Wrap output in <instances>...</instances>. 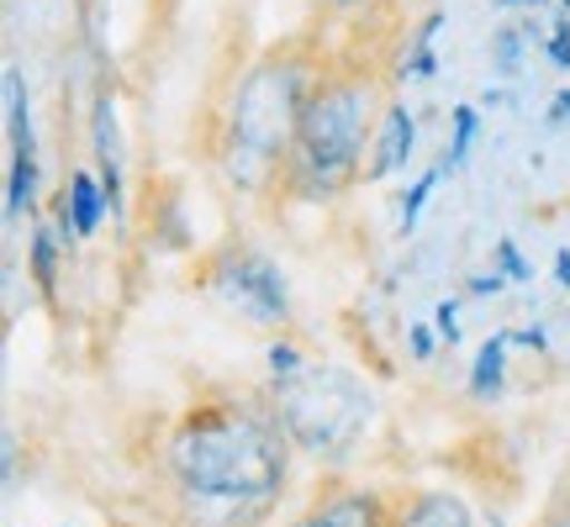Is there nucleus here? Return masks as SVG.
Here are the masks:
<instances>
[{"label": "nucleus", "instance_id": "obj_11", "mask_svg": "<svg viewBox=\"0 0 570 527\" xmlns=\"http://www.w3.org/2000/svg\"><path fill=\"white\" fill-rule=\"evenodd\" d=\"M6 132H11V148L38 153V142H32V106H27V84H21L17 63H6Z\"/></svg>", "mask_w": 570, "mask_h": 527}, {"label": "nucleus", "instance_id": "obj_16", "mask_svg": "<svg viewBox=\"0 0 570 527\" xmlns=\"http://www.w3.org/2000/svg\"><path fill=\"white\" fill-rule=\"evenodd\" d=\"M323 17H354V11H365L370 0H312Z\"/></svg>", "mask_w": 570, "mask_h": 527}, {"label": "nucleus", "instance_id": "obj_4", "mask_svg": "<svg viewBox=\"0 0 570 527\" xmlns=\"http://www.w3.org/2000/svg\"><path fill=\"white\" fill-rule=\"evenodd\" d=\"M269 406L291 432V444L317 465L348 459L375 422V396L365 390V380H354L338 365H296L275 375Z\"/></svg>", "mask_w": 570, "mask_h": 527}, {"label": "nucleus", "instance_id": "obj_14", "mask_svg": "<svg viewBox=\"0 0 570 527\" xmlns=\"http://www.w3.org/2000/svg\"><path fill=\"white\" fill-rule=\"evenodd\" d=\"M475 127H481V117H475V106H460V111H454V138H449V148H444V169H460V163L470 159V142H475Z\"/></svg>", "mask_w": 570, "mask_h": 527}, {"label": "nucleus", "instance_id": "obj_13", "mask_svg": "<svg viewBox=\"0 0 570 527\" xmlns=\"http://www.w3.org/2000/svg\"><path fill=\"white\" fill-rule=\"evenodd\" d=\"M508 344H512V332H497L487 348H481V359H475V396H487V390H497L502 386V354H508Z\"/></svg>", "mask_w": 570, "mask_h": 527}, {"label": "nucleus", "instance_id": "obj_12", "mask_svg": "<svg viewBox=\"0 0 570 527\" xmlns=\"http://www.w3.org/2000/svg\"><path fill=\"white\" fill-rule=\"evenodd\" d=\"M32 280H38L42 296H53V285H59V238H53V227L32 232Z\"/></svg>", "mask_w": 570, "mask_h": 527}, {"label": "nucleus", "instance_id": "obj_10", "mask_svg": "<svg viewBox=\"0 0 570 527\" xmlns=\"http://www.w3.org/2000/svg\"><path fill=\"white\" fill-rule=\"evenodd\" d=\"M38 206V153L11 148V175H6V217H21Z\"/></svg>", "mask_w": 570, "mask_h": 527}, {"label": "nucleus", "instance_id": "obj_15", "mask_svg": "<svg viewBox=\"0 0 570 527\" xmlns=\"http://www.w3.org/2000/svg\"><path fill=\"white\" fill-rule=\"evenodd\" d=\"M449 169L439 163V169H428V175H417V185H412L407 196H402V232H412L417 227V217H423V206H428V196H433V185L444 180Z\"/></svg>", "mask_w": 570, "mask_h": 527}, {"label": "nucleus", "instance_id": "obj_3", "mask_svg": "<svg viewBox=\"0 0 570 527\" xmlns=\"http://www.w3.org/2000/svg\"><path fill=\"white\" fill-rule=\"evenodd\" d=\"M327 48L317 32H296L265 48L259 59L244 69V80L233 90V101L223 111V148L217 163L233 190L244 196H269L281 185L285 153L296 142V122L302 106L312 96V84L323 74Z\"/></svg>", "mask_w": 570, "mask_h": 527}, {"label": "nucleus", "instance_id": "obj_8", "mask_svg": "<svg viewBox=\"0 0 570 527\" xmlns=\"http://www.w3.org/2000/svg\"><path fill=\"white\" fill-rule=\"evenodd\" d=\"M111 211V196H106L101 175L90 169H75L63 180V201H59V232L63 238H96L101 232V217Z\"/></svg>", "mask_w": 570, "mask_h": 527}, {"label": "nucleus", "instance_id": "obj_17", "mask_svg": "<svg viewBox=\"0 0 570 527\" xmlns=\"http://www.w3.org/2000/svg\"><path fill=\"white\" fill-rule=\"evenodd\" d=\"M497 259H502V269H508V275H518V280L529 275V264L518 259V248H512V243H502V248H497Z\"/></svg>", "mask_w": 570, "mask_h": 527}, {"label": "nucleus", "instance_id": "obj_6", "mask_svg": "<svg viewBox=\"0 0 570 527\" xmlns=\"http://www.w3.org/2000/svg\"><path fill=\"white\" fill-rule=\"evenodd\" d=\"M285 527H396V507H391L381 490L327 480Z\"/></svg>", "mask_w": 570, "mask_h": 527}, {"label": "nucleus", "instance_id": "obj_7", "mask_svg": "<svg viewBox=\"0 0 570 527\" xmlns=\"http://www.w3.org/2000/svg\"><path fill=\"white\" fill-rule=\"evenodd\" d=\"M412 148H417V117H412L402 101L386 106V117L375 127V142H370V159H365V185L391 180L396 169H407Z\"/></svg>", "mask_w": 570, "mask_h": 527}, {"label": "nucleus", "instance_id": "obj_19", "mask_svg": "<svg viewBox=\"0 0 570 527\" xmlns=\"http://www.w3.org/2000/svg\"><path fill=\"white\" fill-rule=\"evenodd\" d=\"M554 275H560V285L570 290V248H560V253H554Z\"/></svg>", "mask_w": 570, "mask_h": 527}, {"label": "nucleus", "instance_id": "obj_2", "mask_svg": "<svg viewBox=\"0 0 570 527\" xmlns=\"http://www.w3.org/2000/svg\"><path fill=\"white\" fill-rule=\"evenodd\" d=\"M391 63L381 59V48L365 38L348 53H327L323 74L312 84V96L302 106L296 122V142L285 153L281 169V196L291 201H338L344 190L365 185V159L375 127L391 106Z\"/></svg>", "mask_w": 570, "mask_h": 527}, {"label": "nucleus", "instance_id": "obj_20", "mask_svg": "<svg viewBox=\"0 0 570 527\" xmlns=\"http://www.w3.org/2000/svg\"><path fill=\"white\" fill-rule=\"evenodd\" d=\"M428 348H433V344H428V332L417 327V332H412V354H417V359H428Z\"/></svg>", "mask_w": 570, "mask_h": 527}, {"label": "nucleus", "instance_id": "obj_21", "mask_svg": "<svg viewBox=\"0 0 570 527\" xmlns=\"http://www.w3.org/2000/svg\"><path fill=\"white\" fill-rule=\"evenodd\" d=\"M554 111H570V90H566V96H560V101H554Z\"/></svg>", "mask_w": 570, "mask_h": 527}, {"label": "nucleus", "instance_id": "obj_18", "mask_svg": "<svg viewBox=\"0 0 570 527\" xmlns=\"http://www.w3.org/2000/svg\"><path fill=\"white\" fill-rule=\"evenodd\" d=\"M439 332H444L449 344L460 338V327H454V306H439Z\"/></svg>", "mask_w": 570, "mask_h": 527}, {"label": "nucleus", "instance_id": "obj_1", "mask_svg": "<svg viewBox=\"0 0 570 527\" xmlns=\"http://www.w3.org/2000/svg\"><path fill=\"white\" fill-rule=\"evenodd\" d=\"M291 448L269 396L202 390L164 438V475L185 527H265L291 486Z\"/></svg>", "mask_w": 570, "mask_h": 527}, {"label": "nucleus", "instance_id": "obj_9", "mask_svg": "<svg viewBox=\"0 0 570 527\" xmlns=\"http://www.w3.org/2000/svg\"><path fill=\"white\" fill-rule=\"evenodd\" d=\"M396 527H475L460 496L449 490H417L412 501L396 507Z\"/></svg>", "mask_w": 570, "mask_h": 527}, {"label": "nucleus", "instance_id": "obj_5", "mask_svg": "<svg viewBox=\"0 0 570 527\" xmlns=\"http://www.w3.org/2000/svg\"><path fill=\"white\" fill-rule=\"evenodd\" d=\"M202 290L217 296V301L244 317L254 327H281L291 317V290H285V275L275 264L248 243H227L217 248L202 269Z\"/></svg>", "mask_w": 570, "mask_h": 527}]
</instances>
